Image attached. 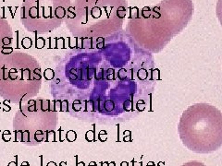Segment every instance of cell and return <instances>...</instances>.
<instances>
[{"mask_svg": "<svg viewBox=\"0 0 222 166\" xmlns=\"http://www.w3.org/2000/svg\"><path fill=\"white\" fill-rule=\"evenodd\" d=\"M127 11V0H75L65 20L75 38H106L121 31Z\"/></svg>", "mask_w": 222, "mask_h": 166, "instance_id": "obj_3", "label": "cell"}, {"mask_svg": "<svg viewBox=\"0 0 222 166\" xmlns=\"http://www.w3.org/2000/svg\"><path fill=\"white\" fill-rule=\"evenodd\" d=\"M12 51H13V49L11 48L10 46L4 47V48L1 50V54H3V55H9V54H11V53H12Z\"/></svg>", "mask_w": 222, "mask_h": 166, "instance_id": "obj_9", "label": "cell"}, {"mask_svg": "<svg viewBox=\"0 0 222 166\" xmlns=\"http://www.w3.org/2000/svg\"><path fill=\"white\" fill-rule=\"evenodd\" d=\"M54 71L52 91L57 111L99 124L134 119L151 106L157 71L153 54L126 31L85 39Z\"/></svg>", "mask_w": 222, "mask_h": 166, "instance_id": "obj_1", "label": "cell"}, {"mask_svg": "<svg viewBox=\"0 0 222 166\" xmlns=\"http://www.w3.org/2000/svg\"><path fill=\"white\" fill-rule=\"evenodd\" d=\"M192 0H162L136 9L128 20L126 32L143 49L158 54L191 21Z\"/></svg>", "mask_w": 222, "mask_h": 166, "instance_id": "obj_2", "label": "cell"}, {"mask_svg": "<svg viewBox=\"0 0 222 166\" xmlns=\"http://www.w3.org/2000/svg\"><path fill=\"white\" fill-rule=\"evenodd\" d=\"M45 77L46 78V79H53V77H54V70H52V69H46L45 71Z\"/></svg>", "mask_w": 222, "mask_h": 166, "instance_id": "obj_8", "label": "cell"}, {"mask_svg": "<svg viewBox=\"0 0 222 166\" xmlns=\"http://www.w3.org/2000/svg\"><path fill=\"white\" fill-rule=\"evenodd\" d=\"M57 110L50 100H30L25 106L20 103V110L14 119L15 141L26 145H37L48 141L55 135Z\"/></svg>", "mask_w": 222, "mask_h": 166, "instance_id": "obj_5", "label": "cell"}, {"mask_svg": "<svg viewBox=\"0 0 222 166\" xmlns=\"http://www.w3.org/2000/svg\"><path fill=\"white\" fill-rule=\"evenodd\" d=\"M182 166H206V165L199 161H190L188 162L183 163Z\"/></svg>", "mask_w": 222, "mask_h": 166, "instance_id": "obj_7", "label": "cell"}, {"mask_svg": "<svg viewBox=\"0 0 222 166\" xmlns=\"http://www.w3.org/2000/svg\"><path fill=\"white\" fill-rule=\"evenodd\" d=\"M0 105H1V103H0ZM0 107H1V106H0Z\"/></svg>", "mask_w": 222, "mask_h": 166, "instance_id": "obj_10", "label": "cell"}, {"mask_svg": "<svg viewBox=\"0 0 222 166\" xmlns=\"http://www.w3.org/2000/svg\"><path fill=\"white\" fill-rule=\"evenodd\" d=\"M178 131L182 144L195 153H210L222 146V114L215 105L198 103L180 115Z\"/></svg>", "mask_w": 222, "mask_h": 166, "instance_id": "obj_4", "label": "cell"}, {"mask_svg": "<svg viewBox=\"0 0 222 166\" xmlns=\"http://www.w3.org/2000/svg\"><path fill=\"white\" fill-rule=\"evenodd\" d=\"M71 7V0H24L21 20L29 32H50L66 20Z\"/></svg>", "mask_w": 222, "mask_h": 166, "instance_id": "obj_6", "label": "cell"}]
</instances>
